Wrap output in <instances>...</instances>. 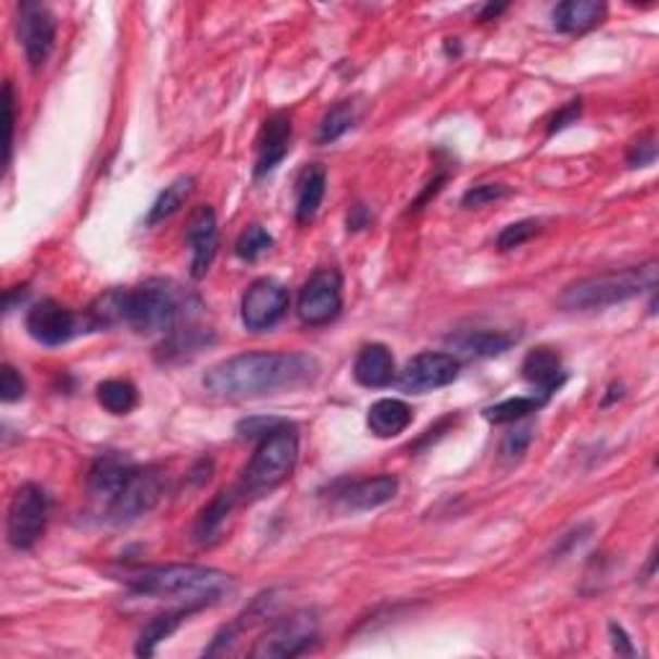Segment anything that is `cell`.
Returning a JSON list of instances; mask_svg holds the SVG:
<instances>
[{
	"label": "cell",
	"instance_id": "cell-38",
	"mask_svg": "<svg viewBox=\"0 0 659 659\" xmlns=\"http://www.w3.org/2000/svg\"><path fill=\"white\" fill-rule=\"evenodd\" d=\"M611 634H613L616 651H619V655H623V657H634V647H631L629 636L623 634V629L616 626V623H611Z\"/></svg>",
	"mask_w": 659,
	"mask_h": 659
},
{
	"label": "cell",
	"instance_id": "cell-9",
	"mask_svg": "<svg viewBox=\"0 0 659 659\" xmlns=\"http://www.w3.org/2000/svg\"><path fill=\"white\" fill-rule=\"evenodd\" d=\"M163 497V474L158 469H135V474L129 476L122 493L114 497V502L109 505V521L111 523H132L145 513H150L152 508Z\"/></svg>",
	"mask_w": 659,
	"mask_h": 659
},
{
	"label": "cell",
	"instance_id": "cell-4",
	"mask_svg": "<svg viewBox=\"0 0 659 659\" xmlns=\"http://www.w3.org/2000/svg\"><path fill=\"white\" fill-rule=\"evenodd\" d=\"M657 286V263L636 265V269L608 271L598 276L580 278L567 286L559 297V307L567 312H590L606 307L623 304V301L639 297L642 291Z\"/></svg>",
	"mask_w": 659,
	"mask_h": 659
},
{
	"label": "cell",
	"instance_id": "cell-17",
	"mask_svg": "<svg viewBox=\"0 0 659 659\" xmlns=\"http://www.w3.org/2000/svg\"><path fill=\"white\" fill-rule=\"evenodd\" d=\"M523 378L536 389V395L549 402V397L564 384V366L562 359L554 348H534L529 350V356L523 359Z\"/></svg>",
	"mask_w": 659,
	"mask_h": 659
},
{
	"label": "cell",
	"instance_id": "cell-25",
	"mask_svg": "<svg viewBox=\"0 0 659 659\" xmlns=\"http://www.w3.org/2000/svg\"><path fill=\"white\" fill-rule=\"evenodd\" d=\"M237 500H240V493H237V487L224 489V493L216 495L214 500L209 502L204 510H201L199 521H196V525H194L196 542H199V544L212 542V538L222 531V525H224V521H227V515L235 510Z\"/></svg>",
	"mask_w": 659,
	"mask_h": 659
},
{
	"label": "cell",
	"instance_id": "cell-29",
	"mask_svg": "<svg viewBox=\"0 0 659 659\" xmlns=\"http://www.w3.org/2000/svg\"><path fill=\"white\" fill-rule=\"evenodd\" d=\"M544 399L538 395H531V397H510V399H502V402L493 405V408L485 410V418L489 420V423L495 425H505V423H518V420L529 418L531 412L542 410L544 408Z\"/></svg>",
	"mask_w": 659,
	"mask_h": 659
},
{
	"label": "cell",
	"instance_id": "cell-33",
	"mask_svg": "<svg viewBox=\"0 0 659 659\" xmlns=\"http://www.w3.org/2000/svg\"><path fill=\"white\" fill-rule=\"evenodd\" d=\"M510 194H513V191H510V188L505 184H480V186L469 188V191L464 194V199H461V207L480 209V207L495 204V201L508 199Z\"/></svg>",
	"mask_w": 659,
	"mask_h": 659
},
{
	"label": "cell",
	"instance_id": "cell-24",
	"mask_svg": "<svg viewBox=\"0 0 659 659\" xmlns=\"http://www.w3.org/2000/svg\"><path fill=\"white\" fill-rule=\"evenodd\" d=\"M191 613H196V608H191V606H178V608H173V611H165V613L156 616V619H152L142 629V634H139L137 655L139 657H152V655H156L158 644L165 642L167 636H171L173 631L178 629L181 623H184Z\"/></svg>",
	"mask_w": 659,
	"mask_h": 659
},
{
	"label": "cell",
	"instance_id": "cell-11",
	"mask_svg": "<svg viewBox=\"0 0 659 659\" xmlns=\"http://www.w3.org/2000/svg\"><path fill=\"white\" fill-rule=\"evenodd\" d=\"M286 310H289V291L276 278H258L243 294L240 318L243 325L252 333H263V330L276 325Z\"/></svg>",
	"mask_w": 659,
	"mask_h": 659
},
{
	"label": "cell",
	"instance_id": "cell-12",
	"mask_svg": "<svg viewBox=\"0 0 659 659\" xmlns=\"http://www.w3.org/2000/svg\"><path fill=\"white\" fill-rule=\"evenodd\" d=\"M16 32L26 60L34 70H39L52 54L54 37H58V21H54L52 11L41 3H21L16 13Z\"/></svg>",
	"mask_w": 659,
	"mask_h": 659
},
{
	"label": "cell",
	"instance_id": "cell-15",
	"mask_svg": "<svg viewBox=\"0 0 659 659\" xmlns=\"http://www.w3.org/2000/svg\"><path fill=\"white\" fill-rule=\"evenodd\" d=\"M135 464H132L126 456L119 453H103L98 456L88 472V493L96 497V500H103L107 505L114 502V497L122 493L129 476L135 474Z\"/></svg>",
	"mask_w": 659,
	"mask_h": 659
},
{
	"label": "cell",
	"instance_id": "cell-16",
	"mask_svg": "<svg viewBox=\"0 0 659 659\" xmlns=\"http://www.w3.org/2000/svg\"><path fill=\"white\" fill-rule=\"evenodd\" d=\"M291 147V122L286 114H273L263 122L261 137H258V158L256 175L263 178L282 165V160L289 156Z\"/></svg>",
	"mask_w": 659,
	"mask_h": 659
},
{
	"label": "cell",
	"instance_id": "cell-36",
	"mask_svg": "<svg viewBox=\"0 0 659 659\" xmlns=\"http://www.w3.org/2000/svg\"><path fill=\"white\" fill-rule=\"evenodd\" d=\"M3 109H5V165L11 163V150H13V126H16V107H13V86L5 83L3 88Z\"/></svg>",
	"mask_w": 659,
	"mask_h": 659
},
{
	"label": "cell",
	"instance_id": "cell-20",
	"mask_svg": "<svg viewBox=\"0 0 659 659\" xmlns=\"http://www.w3.org/2000/svg\"><path fill=\"white\" fill-rule=\"evenodd\" d=\"M606 3L598 0H564L554 9V29L562 34H582L606 18Z\"/></svg>",
	"mask_w": 659,
	"mask_h": 659
},
{
	"label": "cell",
	"instance_id": "cell-18",
	"mask_svg": "<svg viewBox=\"0 0 659 659\" xmlns=\"http://www.w3.org/2000/svg\"><path fill=\"white\" fill-rule=\"evenodd\" d=\"M353 378L361 387L382 389L395 382V356L384 343H369L359 350L353 363Z\"/></svg>",
	"mask_w": 659,
	"mask_h": 659
},
{
	"label": "cell",
	"instance_id": "cell-13",
	"mask_svg": "<svg viewBox=\"0 0 659 659\" xmlns=\"http://www.w3.org/2000/svg\"><path fill=\"white\" fill-rule=\"evenodd\" d=\"M26 330L41 346H62L78 333V318L60 301L45 299L26 314Z\"/></svg>",
	"mask_w": 659,
	"mask_h": 659
},
{
	"label": "cell",
	"instance_id": "cell-30",
	"mask_svg": "<svg viewBox=\"0 0 659 659\" xmlns=\"http://www.w3.org/2000/svg\"><path fill=\"white\" fill-rule=\"evenodd\" d=\"M271 248H273V237L269 235V229L261 227V224H250V227H245L235 243L237 258L248 263L258 261V258H261L263 252H269Z\"/></svg>",
	"mask_w": 659,
	"mask_h": 659
},
{
	"label": "cell",
	"instance_id": "cell-19",
	"mask_svg": "<svg viewBox=\"0 0 659 659\" xmlns=\"http://www.w3.org/2000/svg\"><path fill=\"white\" fill-rule=\"evenodd\" d=\"M397 493H399L397 476L378 474V476H369V480L350 482V485L340 493V502L346 505L348 510H374L395 500Z\"/></svg>",
	"mask_w": 659,
	"mask_h": 659
},
{
	"label": "cell",
	"instance_id": "cell-31",
	"mask_svg": "<svg viewBox=\"0 0 659 659\" xmlns=\"http://www.w3.org/2000/svg\"><path fill=\"white\" fill-rule=\"evenodd\" d=\"M531 440H534V425H515L505 433L502 444H500V459L513 464V461L523 459V453L529 451Z\"/></svg>",
	"mask_w": 659,
	"mask_h": 659
},
{
	"label": "cell",
	"instance_id": "cell-5",
	"mask_svg": "<svg viewBox=\"0 0 659 659\" xmlns=\"http://www.w3.org/2000/svg\"><path fill=\"white\" fill-rule=\"evenodd\" d=\"M299 461V436L297 427L282 423L273 427L269 436L261 438L256 453H252L250 464L245 467L243 480L237 482V493L245 500L252 497H263L282 487L286 480L294 474Z\"/></svg>",
	"mask_w": 659,
	"mask_h": 659
},
{
	"label": "cell",
	"instance_id": "cell-39",
	"mask_svg": "<svg viewBox=\"0 0 659 659\" xmlns=\"http://www.w3.org/2000/svg\"><path fill=\"white\" fill-rule=\"evenodd\" d=\"M505 11V3L502 5H487L485 9V13H482V21H487V18H493V16H497V13H502Z\"/></svg>",
	"mask_w": 659,
	"mask_h": 659
},
{
	"label": "cell",
	"instance_id": "cell-22",
	"mask_svg": "<svg viewBox=\"0 0 659 659\" xmlns=\"http://www.w3.org/2000/svg\"><path fill=\"white\" fill-rule=\"evenodd\" d=\"M327 191V171L318 163L301 167L297 178V222L310 224Z\"/></svg>",
	"mask_w": 659,
	"mask_h": 659
},
{
	"label": "cell",
	"instance_id": "cell-8",
	"mask_svg": "<svg viewBox=\"0 0 659 659\" xmlns=\"http://www.w3.org/2000/svg\"><path fill=\"white\" fill-rule=\"evenodd\" d=\"M343 310V276L335 269L314 271L301 286L297 299V314L304 325H330Z\"/></svg>",
	"mask_w": 659,
	"mask_h": 659
},
{
	"label": "cell",
	"instance_id": "cell-6",
	"mask_svg": "<svg viewBox=\"0 0 659 659\" xmlns=\"http://www.w3.org/2000/svg\"><path fill=\"white\" fill-rule=\"evenodd\" d=\"M320 634V619L314 611H294L286 619L276 621L265 634L258 639L250 655L258 659L273 657H299L312 649Z\"/></svg>",
	"mask_w": 659,
	"mask_h": 659
},
{
	"label": "cell",
	"instance_id": "cell-21",
	"mask_svg": "<svg viewBox=\"0 0 659 659\" xmlns=\"http://www.w3.org/2000/svg\"><path fill=\"white\" fill-rule=\"evenodd\" d=\"M366 423H369V431L374 433L376 438H395L410 427L412 408L408 402H402V399H395V397L376 399V402L369 408Z\"/></svg>",
	"mask_w": 659,
	"mask_h": 659
},
{
	"label": "cell",
	"instance_id": "cell-2",
	"mask_svg": "<svg viewBox=\"0 0 659 659\" xmlns=\"http://www.w3.org/2000/svg\"><path fill=\"white\" fill-rule=\"evenodd\" d=\"M119 580L139 595L178 600L181 606H191L196 611L214 606L235 590V580L229 574L199 564L135 567L124 570Z\"/></svg>",
	"mask_w": 659,
	"mask_h": 659
},
{
	"label": "cell",
	"instance_id": "cell-27",
	"mask_svg": "<svg viewBox=\"0 0 659 659\" xmlns=\"http://www.w3.org/2000/svg\"><path fill=\"white\" fill-rule=\"evenodd\" d=\"M96 397L101 402V408L111 412V415H129L137 408L139 395L137 387L126 378H107L96 387Z\"/></svg>",
	"mask_w": 659,
	"mask_h": 659
},
{
	"label": "cell",
	"instance_id": "cell-14",
	"mask_svg": "<svg viewBox=\"0 0 659 659\" xmlns=\"http://www.w3.org/2000/svg\"><path fill=\"white\" fill-rule=\"evenodd\" d=\"M186 243L191 248V276H207L216 256V245H220V229H216V214L212 207H201L194 214L186 229Z\"/></svg>",
	"mask_w": 659,
	"mask_h": 659
},
{
	"label": "cell",
	"instance_id": "cell-26",
	"mask_svg": "<svg viewBox=\"0 0 659 659\" xmlns=\"http://www.w3.org/2000/svg\"><path fill=\"white\" fill-rule=\"evenodd\" d=\"M194 188H196L194 175H178V178H175L171 186H165V191L158 196L156 204L150 207V214H147L145 222L150 224V227H156L158 222H165L167 216H173L181 207L186 204L188 196L194 194Z\"/></svg>",
	"mask_w": 659,
	"mask_h": 659
},
{
	"label": "cell",
	"instance_id": "cell-35",
	"mask_svg": "<svg viewBox=\"0 0 659 659\" xmlns=\"http://www.w3.org/2000/svg\"><path fill=\"white\" fill-rule=\"evenodd\" d=\"M657 160V139L655 135L639 139V142H634L629 152V165L631 167H647Z\"/></svg>",
	"mask_w": 659,
	"mask_h": 659
},
{
	"label": "cell",
	"instance_id": "cell-1",
	"mask_svg": "<svg viewBox=\"0 0 659 659\" xmlns=\"http://www.w3.org/2000/svg\"><path fill=\"white\" fill-rule=\"evenodd\" d=\"M314 356L289 350H250L214 363L204 374V387L216 397H263L297 389L318 376Z\"/></svg>",
	"mask_w": 659,
	"mask_h": 659
},
{
	"label": "cell",
	"instance_id": "cell-34",
	"mask_svg": "<svg viewBox=\"0 0 659 659\" xmlns=\"http://www.w3.org/2000/svg\"><path fill=\"white\" fill-rule=\"evenodd\" d=\"M24 391H26L24 378H21V374L11 366V363H5L3 376H0V397H3V402H18V399L24 397Z\"/></svg>",
	"mask_w": 659,
	"mask_h": 659
},
{
	"label": "cell",
	"instance_id": "cell-7",
	"mask_svg": "<svg viewBox=\"0 0 659 659\" xmlns=\"http://www.w3.org/2000/svg\"><path fill=\"white\" fill-rule=\"evenodd\" d=\"M49 497L39 485H21L9 505V544L13 549H32L47 529Z\"/></svg>",
	"mask_w": 659,
	"mask_h": 659
},
{
	"label": "cell",
	"instance_id": "cell-28",
	"mask_svg": "<svg viewBox=\"0 0 659 659\" xmlns=\"http://www.w3.org/2000/svg\"><path fill=\"white\" fill-rule=\"evenodd\" d=\"M356 119H359V109H356V103H350V101L335 103V107L330 109L325 116H322L320 129H318V145H330V142H335V139H340L346 132H350V126L356 124Z\"/></svg>",
	"mask_w": 659,
	"mask_h": 659
},
{
	"label": "cell",
	"instance_id": "cell-23",
	"mask_svg": "<svg viewBox=\"0 0 659 659\" xmlns=\"http://www.w3.org/2000/svg\"><path fill=\"white\" fill-rule=\"evenodd\" d=\"M513 335L500 333V330H467V333L451 335L453 348H459L467 356H482V359L505 353V350L513 348Z\"/></svg>",
	"mask_w": 659,
	"mask_h": 659
},
{
	"label": "cell",
	"instance_id": "cell-32",
	"mask_svg": "<svg viewBox=\"0 0 659 659\" xmlns=\"http://www.w3.org/2000/svg\"><path fill=\"white\" fill-rule=\"evenodd\" d=\"M538 229H542V222L538 220H521V222L508 224V227L497 235V248L500 250L521 248L523 243H529L531 237L538 235Z\"/></svg>",
	"mask_w": 659,
	"mask_h": 659
},
{
	"label": "cell",
	"instance_id": "cell-3",
	"mask_svg": "<svg viewBox=\"0 0 659 659\" xmlns=\"http://www.w3.org/2000/svg\"><path fill=\"white\" fill-rule=\"evenodd\" d=\"M199 299L171 278H147L135 289H124V322L139 333H175L191 325Z\"/></svg>",
	"mask_w": 659,
	"mask_h": 659
},
{
	"label": "cell",
	"instance_id": "cell-37",
	"mask_svg": "<svg viewBox=\"0 0 659 659\" xmlns=\"http://www.w3.org/2000/svg\"><path fill=\"white\" fill-rule=\"evenodd\" d=\"M580 111H582V103L580 101H572V103H567L564 109H559L557 114L551 116V122H549V135H557V132H562L570 124L577 122Z\"/></svg>",
	"mask_w": 659,
	"mask_h": 659
},
{
	"label": "cell",
	"instance_id": "cell-10",
	"mask_svg": "<svg viewBox=\"0 0 659 659\" xmlns=\"http://www.w3.org/2000/svg\"><path fill=\"white\" fill-rule=\"evenodd\" d=\"M461 363L453 353H440V350H425L415 359L408 361V366L399 374V389L408 395H427V391L444 389L459 378Z\"/></svg>",
	"mask_w": 659,
	"mask_h": 659
}]
</instances>
